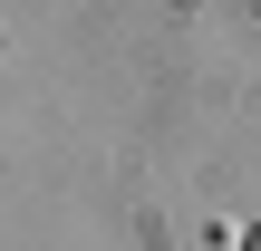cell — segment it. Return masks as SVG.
Here are the masks:
<instances>
[{
    "label": "cell",
    "instance_id": "1",
    "mask_svg": "<svg viewBox=\"0 0 261 251\" xmlns=\"http://www.w3.org/2000/svg\"><path fill=\"white\" fill-rule=\"evenodd\" d=\"M242 251H261V222H252V242H242Z\"/></svg>",
    "mask_w": 261,
    "mask_h": 251
}]
</instances>
